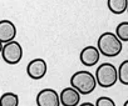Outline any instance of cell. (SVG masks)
I'll return each instance as SVG.
<instances>
[{
  "label": "cell",
  "instance_id": "6da1fadb",
  "mask_svg": "<svg viewBox=\"0 0 128 106\" xmlns=\"http://www.w3.org/2000/svg\"><path fill=\"white\" fill-rule=\"evenodd\" d=\"M97 47L100 55H104L107 58H116L122 52L123 44L114 33L107 31L99 36L97 41Z\"/></svg>",
  "mask_w": 128,
  "mask_h": 106
},
{
  "label": "cell",
  "instance_id": "7a4b0ae2",
  "mask_svg": "<svg viewBox=\"0 0 128 106\" xmlns=\"http://www.w3.org/2000/svg\"><path fill=\"white\" fill-rule=\"evenodd\" d=\"M70 86L77 89L80 92V95H89L96 90L97 80L92 72H89L87 70H80L72 75Z\"/></svg>",
  "mask_w": 128,
  "mask_h": 106
},
{
  "label": "cell",
  "instance_id": "3957f363",
  "mask_svg": "<svg viewBox=\"0 0 128 106\" xmlns=\"http://www.w3.org/2000/svg\"><path fill=\"white\" fill-rule=\"evenodd\" d=\"M97 85L103 89H109L114 86L118 81V70L117 68L110 63H103L97 68V71L94 74Z\"/></svg>",
  "mask_w": 128,
  "mask_h": 106
},
{
  "label": "cell",
  "instance_id": "277c9868",
  "mask_svg": "<svg viewBox=\"0 0 128 106\" xmlns=\"http://www.w3.org/2000/svg\"><path fill=\"white\" fill-rule=\"evenodd\" d=\"M0 54H2V58L6 64L16 65L23 59V47H22L20 42L12 40V41L3 44V49H2Z\"/></svg>",
  "mask_w": 128,
  "mask_h": 106
},
{
  "label": "cell",
  "instance_id": "5b68a950",
  "mask_svg": "<svg viewBox=\"0 0 128 106\" xmlns=\"http://www.w3.org/2000/svg\"><path fill=\"white\" fill-rule=\"evenodd\" d=\"M46 71H48L46 61L44 59H42V58L33 59L32 61H29V64L26 66V74L33 80L43 79L46 75Z\"/></svg>",
  "mask_w": 128,
  "mask_h": 106
},
{
  "label": "cell",
  "instance_id": "8992f818",
  "mask_svg": "<svg viewBox=\"0 0 128 106\" xmlns=\"http://www.w3.org/2000/svg\"><path fill=\"white\" fill-rule=\"evenodd\" d=\"M36 105L38 106H59V94L54 89H43L36 95Z\"/></svg>",
  "mask_w": 128,
  "mask_h": 106
},
{
  "label": "cell",
  "instance_id": "52a82bcc",
  "mask_svg": "<svg viewBox=\"0 0 128 106\" xmlns=\"http://www.w3.org/2000/svg\"><path fill=\"white\" fill-rule=\"evenodd\" d=\"M99 58H100V52H99L98 47L97 46H93V45L86 46L84 49H82L80 54H79L80 63L84 66H88V68L94 66L99 61Z\"/></svg>",
  "mask_w": 128,
  "mask_h": 106
},
{
  "label": "cell",
  "instance_id": "ba28073f",
  "mask_svg": "<svg viewBox=\"0 0 128 106\" xmlns=\"http://www.w3.org/2000/svg\"><path fill=\"white\" fill-rule=\"evenodd\" d=\"M59 100H60V105L63 106H77L79 105L80 101V92L72 86L66 87L60 91Z\"/></svg>",
  "mask_w": 128,
  "mask_h": 106
},
{
  "label": "cell",
  "instance_id": "9c48e42d",
  "mask_svg": "<svg viewBox=\"0 0 128 106\" xmlns=\"http://www.w3.org/2000/svg\"><path fill=\"white\" fill-rule=\"evenodd\" d=\"M16 36V26L10 20H0V41L3 44L15 40Z\"/></svg>",
  "mask_w": 128,
  "mask_h": 106
},
{
  "label": "cell",
  "instance_id": "30bf717a",
  "mask_svg": "<svg viewBox=\"0 0 128 106\" xmlns=\"http://www.w3.org/2000/svg\"><path fill=\"white\" fill-rule=\"evenodd\" d=\"M128 0H107V6L112 14L120 15L127 10Z\"/></svg>",
  "mask_w": 128,
  "mask_h": 106
},
{
  "label": "cell",
  "instance_id": "8fae6325",
  "mask_svg": "<svg viewBox=\"0 0 128 106\" xmlns=\"http://www.w3.org/2000/svg\"><path fill=\"white\" fill-rule=\"evenodd\" d=\"M0 106H19V96L14 92L0 95Z\"/></svg>",
  "mask_w": 128,
  "mask_h": 106
},
{
  "label": "cell",
  "instance_id": "7c38bea8",
  "mask_svg": "<svg viewBox=\"0 0 128 106\" xmlns=\"http://www.w3.org/2000/svg\"><path fill=\"white\" fill-rule=\"evenodd\" d=\"M122 42H128V21H122L117 25L114 33Z\"/></svg>",
  "mask_w": 128,
  "mask_h": 106
},
{
  "label": "cell",
  "instance_id": "4fadbf2b",
  "mask_svg": "<svg viewBox=\"0 0 128 106\" xmlns=\"http://www.w3.org/2000/svg\"><path fill=\"white\" fill-rule=\"evenodd\" d=\"M118 81L128 86V60H124L118 68Z\"/></svg>",
  "mask_w": 128,
  "mask_h": 106
},
{
  "label": "cell",
  "instance_id": "5bb4252c",
  "mask_svg": "<svg viewBox=\"0 0 128 106\" xmlns=\"http://www.w3.org/2000/svg\"><path fill=\"white\" fill-rule=\"evenodd\" d=\"M96 105L97 106H116L114 101L110 97H107V96H102V97L97 99Z\"/></svg>",
  "mask_w": 128,
  "mask_h": 106
},
{
  "label": "cell",
  "instance_id": "9a60e30c",
  "mask_svg": "<svg viewBox=\"0 0 128 106\" xmlns=\"http://www.w3.org/2000/svg\"><path fill=\"white\" fill-rule=\"evenodd\" d=\"M80 106H96V104H92V102H84V104H79Z\"/></svg>",
  "mask_w": 128,
  "mask_h": 106
},
{
  "label": "cell",
  "instance_id": "2e32d148",
  "mask_svg": "<svg viewBox=\"0 0 128 106\" xmlns=\"http://www.w3.org/2000/svg\"><path fill=\"white\" fill-rule=\"evenodd\" d=\"M2 49H3V42L0 41V52H2Z\"/></svg>",
  "mask_w": 128,
  "mask_h": 106
},
{
  "label": "cell",
  "instance_id": "e0dca14e",
  "mask_svg": "<svg viewBox=\"0 0 128 106\" xmlns=\"http://www.w3.org/2000/svg\"><path fill=\"white\" fill-rule=\"evenodd\" d=\"M123 105H124V106H128V100H126V102H124Z\"/></svg>",
  "mask_w": 128,
  "mask_h": 106
},
{
  "label": "cell",
  "instance_id": "ac0fdd59",
  "mask_svg": "<svg viewBox=\"0 0 128 106\" xmlns=\"http://www.w3.org/2000/svg\"><path fill=\"white\" fill-rule=\"evenodd\" d=\"M126 11H127V13H128V5H127V10H126Z\"/></svg>",
  "mask_w": 128,
  "mask_h": 106
}]
</instances>
